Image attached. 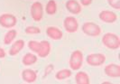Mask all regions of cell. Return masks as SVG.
<instances>
[{
  "mask_svg": "<svg viewBox=\"0 0 120 84\" xmlns=\"http://www.w3.org/2000/svg\"><path fill=\"white\" fill-rule=\"evenodd\" d=\"M102 43L106 48L116 51L120 48V38L119 36L113 33H106L102 36Z\"/></svg>",
  "mask_w": 120,
  "mask_h": 84,
  "instance_id": "cell-1",
  "label": "cell"
},
{
  "mask_svg": "<svg viewBox=\"0 0 120 84\" xmlns=\"http://www.w3.org/2000/svg\"><path fill=\"white\" fill-rule=\"evenodd\" d=\"M83 61H84L83 53L80 50L73 51L70 56V61H69L71 70V71H79L83 65Z\"/></svg>",
  "mask_w": 120,
  "mask_h": 84,
  "instance_id": "cell-2",
  "label": "cell"
},
{
  "mask_svg": "<svg viewBox=\"0 0 120 84\" xmlns=\"http://www.w3.org/2000/svg\"><path fill=\"white\" fill-rule=\"evenodd\" d=\"M81 31L86 35L90 37H97L100 35L101 34V28L100 26L96 23L93 22H86L81 25Z\"/></svg>",
  "mask_w": 120,
  "mask_h": 84,
  "instance_id": "cell-3",
  "label": "cell"
},
{
  "mask_svg": "<svg viewBox=\"0 0 120 84\" xmlns=\"http://www.w3.org/2000/svg\"><path fill=\"white\" fill-rule=\"evenodd\" d=\"M17 24V18L10 13H4L0 15V26L6 29H12Z\"/></svg>",
  "mask_w": 120,
  "mask_h": 84,
  "instance_id": "cell-4",
  "label": "cell"
},
{
  "mask_svg": "<svg viewBox=\"0 0 120 84\" xmlns=\"http://www.w3.org/2000/svg\"><path fill=\"white\" fill-rule=\"evenodd\" d=\"M86 62L92 67H98L106 62V55L101 53H90L86 57Z\"/></svg>",
  "mask_w": 120,
  "mask_h": 84,
  "instance_id": "cell-5",
  "label": "cell"
},
{
  "mask_svg": "<svg viewBox=\"0 0 120 84\" xmlns=\"http://www.w3.org/2000/svg\"><path fill=\"white\" fill-rule=\"evenodd\" d=\"M43 6H42V3L36 1L34 4H32L30 8V14L31 17L33 18L34 21L35 22H40L43 17Z\"/></svg>",
  "mask_w": 120,
  "mask_h": 84,
  "instance_id": "cell-6",
  "label": "cell"
},
{
  "mask_svg": "<svg viewBox=\"0 0 120 84\" xmlns=\"http://www.w3.org/2000/svg\"><path fill=\"white\" fill-rule=\"evenodd\" d=\"M63 27L67 33L70 34L76 33L79 27L78 19L74 16H67L63 20Z\"/></svg>",
  "mask_w": 120,
  "mask_h": 84,
  "instance_id": "cell-7",
  "label": "cell"
},
{
  "mask_svg": "<svg viewBox=\"0 0 120 84\" xmlns=\"http://www.w3.org/2000/svg\"><path fill=\"white\" fill-rule=\"evenodd\" d=\"M98 18L106 24H113L117 21V15L110 10H102L98 14Z\"/></svg>",
  "mask_w": 120,
  "mask_h": 84,
  "instance_id": "cell-8",
  "label": "cell"
},
{
  "mask_svg": "<svg viewBox=\"0 0 120 84\" xmlns=\"http://www.w3.org/2000/svg\"><path fill=\"white\" fill-rule=\"evenodd\" d=\"M105 74L109 78L117 79L120 77V66L116 63H109L104 68Z\"/></svg>",
  "mask_w": 120,
  "mask_h": 84,
  "instance_id": "cell-9",
  "label": "cell"
},
{
  "mask_svg": "<svg viewBox=\"0 0 120 84\" xmlns=\"http://www.w3.org/2000/svg\"><path fill=\"white\" fill-rule=\"evenodd\" d=\"M46 35L49 38H51L52 40L54 41H59L61 40L63 37V33L60 28L56 27V26H48L46 28Z\"/></svg>",
  "mask_w": 120,
  "mask_h": 84,
  "instance_id": "cell-10",
  "label": "cell"
},
{
  "mask_svg": "<svg viewBox=\"0 0 120 84\" xmlns=\"http://www.w3.org/2000/svg\"><path fill=\"white\" fill-rule=\"evenodd\" d=\"M67 11L72 15H79L82 11V6L76 0H68L65 4Z\"/></svg>",
  "mask_w": 120,
  "mask_h": 84,
  "instance_id": "cell-11",
  "label": "cell"
},
{
  "mask_svg": "<svg viewBox=\"0 0 120 84\" xmlns=\"http://www.w3.org/2000/svg\"><path fill=\"white\" fill-rule=\"evenodd\" d=\"M21 76H22L23 80L26 83L34 82L37 80V77H38L37 72L35 71H34V70H32V69H24V70H23Z\"/></svg>",
  "mask_w": 120,
  "mask_h": 84,
  "instance_id": "cell-12",
  "label": "cell"
},
{
  "mask_svg": "<svg viewBox=\"0 0 120 84\" xmlns=\"http://www.w3.org/2000/svg\"><path fill=\"white\" fill-rule=\"evenodd\" d=\"M51 51H52L51 43L46 40L41 41L40 42V49L37 53V56L41 57V58H45L51 53Z\"/></svg>",
  "mask_w": 120,
  "mask_h": 84,
  "instance_id": "cell-13",
  "label": "cell"
},
{
  "mask_svg": "<svg viewBox=\"0 0 120 84\" xmlns=\"http://www.w3.org/2000/svg\"><path fill=\"white\" fill-rule=\"evenodd\" d=\"M25 46V42L23 39H19V40H16L12 43L11 47L8 51V54L10 56H15L17 55L23 49Z\"/></svg>",
  "mask_w": 120,
  "mask_h": 84,
  "instance_id": "cell-14",
  "label": "cell"
},
{
  "mask_svg": "<svg viewBox=\"0 0 120 84\" xmlns=\"http://www.w3.org/2000/svg\"><path fill=\"white\" fill-rule=\"evenodd\" d=\"M38 61V56L34 53H27L22 58V63L24 66H31Z\"/></svg>",
  "mask_w": 120,
  "mask_h": 84,
  "instance_id": "cell-15",
  "label": "cell"
},
{
  "mask_svg": "<svg viewBox=\"0 0 120 84\" xmlns=\"http://www.w3.org/2000/svg\"><path fill=\"white\" fill-rule=\"evenodd\" d=\"M75 82L76 84H90L89 74L82 71L78 72L75 74Z\"/></svg>",
  "mask_w": 120,
  "mask_h": 84,
  "instance_id": "cell-16",
  "label": "cell"
},
{
  "mask_svg": "<svg viewBox=\"0 0 120 84\" xmlns=\"http://www.w3.org/2000/svg\"><path fill=\"white\" fill-rule=\"evenodd\" d=\"M17 36V31L15 29H9L6 33V34L3 38V42H4V44L6 45H10L12 44V42H15V38Z\"/></svg>",
  "mask_w": 120,
  "mask_h": 84,
  "instance_id": "cell-17",
  "label": "cell"
},
{
  "mask_svg": "<svg viewBox=\"0 0 120 84\" xmlns=\"http://www.w3.org/2000/svg\"><path fill=\"white\" fill-rule=\"evenodd\" d=\"M57 3L55 0H49L45 6V13L49 15H53L57 13Z\"/></svg>",
  "mask_w": 120,
  "mask_h": 84,
  "instance_id": "cell-18",
  "label": "cell"
},
{
  "mask_svg": "<svg viewBox=\"0 0 120 84\" xmlns=\"http://www.w3.org/2000/svg\"><path fill=\"white\" fill-rule=\"evenodd\" d=\"M72 75V71L71 69H62L56 72L55 74V78L58 80H63L66 79L70 78Z\"/></svg>",
  "mask_w": 120,
  "mask_h": 84,
  "instance_id": "cell-19",
  "label": "cell"
},
{
  "mask_svg": "<svg viewBox=\"0 0 120 84\" xmlns=\"http://www.w3.org/2000/svg\"><path fill=\"white\" fill-rule=\"evenodd\" d=\"M27 46H28V48L30 49L34 53L37 54L38 51H39V49H40V42L31 40V41H29L28 43H27Z\"/></svg>",
  "mask_w": 120,
  "mask_h": 84,
  "instance_id": "cell-20",
  "label": "cell"
},
{
  "mask_svg": "<svg viewBox=\"0 0 120 84\" xmlns=\"http://www.w3.org/2000/svg\"><path fill=\"white\" fill-rule=\"evenodd\" d=\"M25 34H31V35H35V34H41V29L38 27V26H34V25H30V26H27L25 29H24Z\"/></svg>",
  "mask_w": 120,
  "mask_h": 84,
  "instance_id": "cell-21",
  "label": "cell"
},
{
  "mask_svg": "<svg viewBox=\"0 0 120 84\" xmlns=\"http://www.w3.org/2000/svg\"><path fill=\"white\" fill-rule=\"evenodd\" d=\"M108 3L113 9L116 10L120 9V0H108Z\"/></svg>",
  "mask_w": 120,
  "mask_h": 84,
  "instance_id": "cell-22",
  "label": "cell"
},
{
  "mask_svg": "<svg viewBox=\"0 0 120 84\" xmlns=\"http://www.w3.org/2000/svg\"><path fill=\"white\" fill-rule=\"evenodd\" d=\"M79 1H80L79 4L81 5V6H89L93 2V0H79Z\"/></svg>",
  "mask_w": 120,
  "mask_h": 84,
  "instance_id": "cell-23",
  "label": "cell"
},
{
  "mask_svg": "<svg viewBox=\"0 0 120 84\" xmlns=\"http://www.w3.org/2000/svg\"><path fill=\"white\" fill-rule=\"evenodd\" d=\"M6 56V53L5 52V50L2 48V47H0V59L5 58Z\"/></svg>",
  "mask_w": 120,
  "mask_h": 84,
  "instance_id": "cell-24",
  "label": "cell"
},
{
  "mask_svg": "<svg viewBox=\"0 0 120 84\" xmlns=\"http://www.w3.org/2000/svg\"><path fill=\"white\" fill-rule=\"evenodd\" d=\"M101 84H113L112 82H110V81H103Z\"/></svg>",
  "mask_w": 120,
  "mask_h": 84,
  "instance_id": "cell-25",
  "label": "cell"
}]
</instances>
